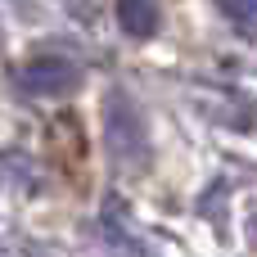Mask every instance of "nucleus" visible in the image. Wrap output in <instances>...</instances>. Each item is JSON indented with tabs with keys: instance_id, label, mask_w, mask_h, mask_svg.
Returning <instances> with one entry per match:
<instances>
[{
	"instance_id": "nucleus-1",
	"label": "nucleus",
	"mask_w": 257,
	"mask_h": 257,
	"mask_svg": "<svg viewBox=\"0 0 257 257\" xmlns=\"http://www.w3.org/2000/svg\"><path fill=\"white\" fill-rule=\"evenodd\" d=\"M104 140H108V154H113L117 167H126V172H145L149 167L154 149H149L145 117L122 90H108V99H104Z\"/></svg>"
},
{
	"instance_id": "nucleus-2",
	"label": "nucleus",
	"mask_w": 257,
	"mask_h": 257,
	"mask_svg": "<svg viewBox=\"0 0 257 257\" xmlns=\"http://www.w3.org/2000/svg\"><path fill=\"white\" fill-rule=\"evenodd\" d=\"M18 86L36 99H59V95H72L81 86V68L68 54H36L32 63H23Z\"/></svg>"
},
{
	"instance_id": "nucleus-3",
	"label": "nucleus",
	"mask_w": 257,
	"mask_h": 257,
	"mask_svg": "<svg viewBox=\"0 0 257 257\" xmlns=\"http://www.w3.org/2000/svg\"><path fill=\"white\" fill-rule=\"evenodd\" d=\"M158 0H117V23H122V32L126 36H136V41H145V36H154L158 32Z\"/></svg>"
},
{
	"instance_id": "nucleus-4",
	"label": "nucleus",
	"mask_w": 257,
	"mask_h": 257,
	"mask_svg": "<svg viewBox=\"0 0 257 257\" xmlns=\"http://www.w3.org/2000/svg\"><path fill=\"white\" fill-rule=\"evenodd\" d=\"M221 9H226L244 32H257V0H221Z\"/></svg>"
},
{
	"instance_id": "nucleus-5",
	"label": "nucleus",
	"mask_w": 257,
	"mask_h": 257,
	"mask_svg": "<svg viewBox=\"0 0 257 257\" xmlns=\"http://www.w3.org/2000/svg\"><path fill=\"white\" fill-rule=\"evenodd\" d=\"M253 239H257V221H253Z\"/></svg>"
}]
</instances>
